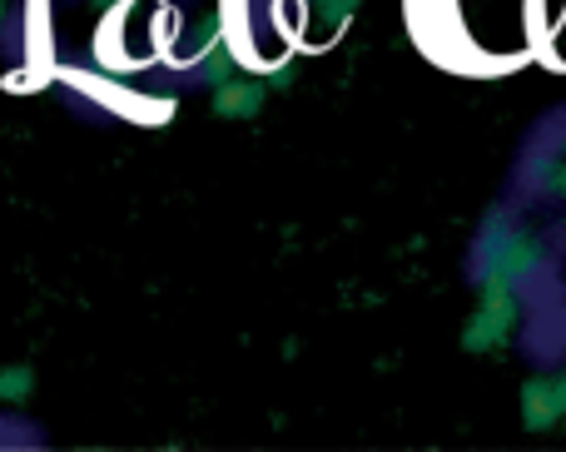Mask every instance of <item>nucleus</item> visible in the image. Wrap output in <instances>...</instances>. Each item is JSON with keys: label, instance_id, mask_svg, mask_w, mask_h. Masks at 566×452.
<instances>
[{"label": "nucleus", "instance_id": "nucleus-1", "mask_svg": "<svg viewBox=\"0 0 566 452\" xmlns=\"http://www.w3.org/2000/svg\"><path fill=\"white\" fill-rule=\"evenodd\" d=\"M264 105V85H254V80H224L214 95V109L224 119H239V115H254V109Z\"/></svg>", "mask_w": 566, "mask_h": 452}, {"label": "nucleus", "instance_id": "nucleus-2", "mask_svg": "<svg viewBox=\"0 0 566 452\" xmlns=\"http://www.w3.org/2000/svg\"><path fill=\"white\" fill-rule=\"evenodd\" d=\"M0 15H6V0H0Z\"/></svg>", "mask_w": 566, "mask_h": 452}]
</instances>
